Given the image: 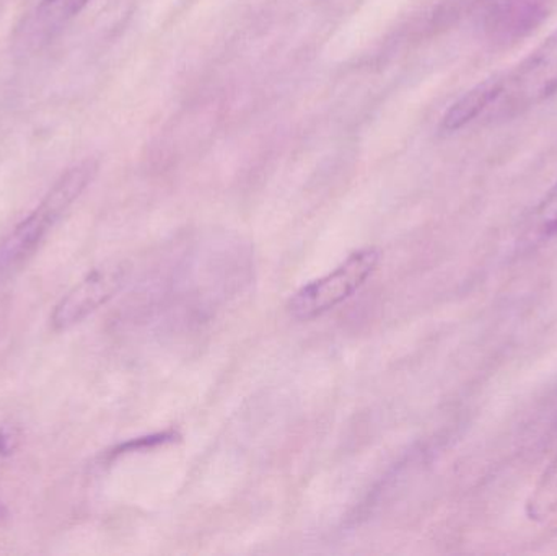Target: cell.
<instances>
[{
	"mask_svg": "<svg viewBox=\"0 0 557 556\" xmlns=\"http://www.w3.org/2000/svg\"><path fill=\"white\" fill-rule=\"evenodd\" d=\"M549 0H504L493 13V29L500 35H522L535 26Z\"/></svg>",
	"mask_w": 557,
	"mask_h": 556,
	"instance_id": "cell-7",
	"label": "cell"
},
{
	"mask_svg": "<svg viewBox=\"0 0 557 556\" xmlns=\"http://www.w3.org/2000/svg\"><path fill=\"white\" fill-rule=\"evenodd\" d=\"M382 254L376 248H363L347 257L336 270L311 281L292 296L288 312L297 320H313L349 299L375 273Z\"/></svg>",
	"mask_w": 557,
	"mask_h": 556,
	"instance_id": "cell-3",
	"label": "cell"
},
{
	"mask_svg": "<svg viewBox=\"0 0 557 556\" xmlns=\"http://www.w3.org/2000/svg\"><path fill=\"white\" fill-rule=\"evenodd\" d=\"M90 0H41L33 15L29 35L33 41H46L61 32L65 23L85 9Z\"/></svg>",
	"mask_w": 557,
	"mask_h": 556,
	"instance_id": "cell-6",
	"label": "cell"
},
{
	"mask_svg": "<svg viewBox=\"0 0 557 556\" xmlns=\"http://www.w3.org/2000/svg\"><path fill=\"white\" fill-rule=\"evenodd\" d=\"M557 94V28L510 71L481 82L458 98L442 118L455 133L476 121L512 120Z\"/></svg>",
	"mask_w": 557,
	"mask_h": 556,
	"instance_id": "cell-1",
	"label": "cell"
},
{
	"mask_svg": "<svg viewBox=\"0 0 557 556\" xmlns=\"http://www.w3.org/2000/svg\"><path fill=\"white\" fill-rule=\"evenodd\" d=\"M97 170L98 165L94 160H85L72 166L55 182L41 205L25 221L20 222L0 244V271L18 267L26 258L32 257L49 228L90 185Z\"/></svg>",
	"mask_w": 557,
	"mask_h": 556,
	"instance_id": "cell-2",
	"label": "cell"
},
{
	"mask_svg": "<svg viewBox=\"0 0 557 556\" xmlns=\"http://www.w3.org/2000/svg\"><path fill=\"white\" fill-rule=\"evenodd\" d=\"M127 261L111 260L91 270L77 286L72 287L52 310L51 325L64 332L97 312L113 299L129 277Z\"/></svg>",
	"mask_w": 557,
	"mask_h": 556,
	"instance_id": "cell-4",
	"label": "cell"
},
{
	"mask_svg": "<svg viewBox=\"0 0 557 556\" xmlns=\"http://www.w3.org/2000/svg\"><path fill=\"white\" fill-rule=\"evenodd\" d=\"M555 237H557V178L523 219L517 245L520 250H535Z\"/></svg>",
	"mask_w": 557,
	"mask_h": 556,
	"instance_id": "cell-5",
	"label": "cell"
},
{
	"mask_svg": "<svg viewBox=\"0 0 557 556\" xmlns=\"http://www.w3.org/2000/svg\"><path fill=\"white\" fill-rule=\"evenodd\" d=\"M18 433L15 428H0V456H10L18 446Z\"/></svg>",
	"mask_w": 557,
	"mask_h": 556,
	"instance_id": "cell-8",
	"label": "cell"
},
{
	"mask_svg": "<svg viewBox=\"0 0 557 556\" xmlns=\"http://www.w3.org/2000/svg\"><path fill=\"white\" fill-rule=\"evenodd\" d=\"M7 518V509H5V506L2 505V503H0V522L3 521V519Z\"/></svg>",
	"mask_w": 557,
	"mask_h": 556,
	"instance_id": "cell-9",
	"label": "cell"
}]
</instances>
